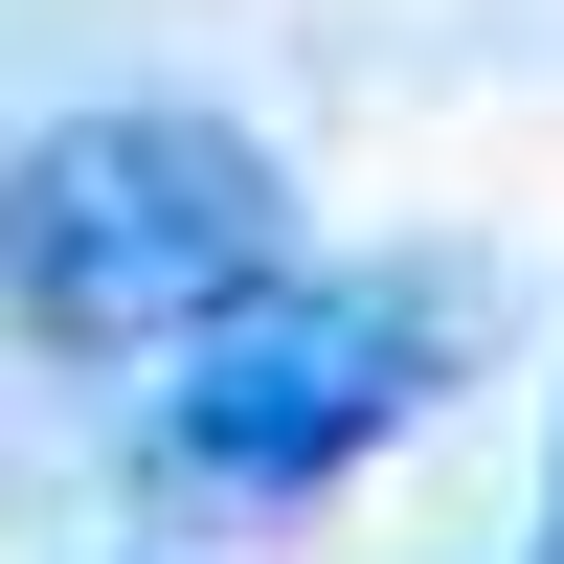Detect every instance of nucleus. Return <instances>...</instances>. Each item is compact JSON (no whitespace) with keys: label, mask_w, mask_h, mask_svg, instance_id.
<instances>
[{"label":"nucleus","mask_w":564,"mask_h":564,"mask_svg":"<svg viewBox=\"0 0 564 564\" xmlns=\"http://www.w3.org/2000/svg\"><path fill=\"white\" fill-rule=\"evenodd\" d=\"M249 271H294V159L181 90H90V113L0 135V316L45 361H181Z\"/></svg>","instance_id":"nucleus-1"},{"label":"nucleus","mask_w":564,"mask_h":564,"mask_svg":"<svg viewBox=\"0 0 564 564\" xmlns=\"http://www.w3.org/2000/svg\"><path fill=\"white\" fill-rule=\"evenodd\" d=\"M430 406H452V271H249V294L159 361L135 452H159V497L316 520V497L384 475Z\"/></svg>","instance_id":"nucleus-2"},{"label":"nucleus","mask_w":564,"mask_h":564,"mask_svg":"<svg viewBox=\"0 0 564 564\" xmlns=\"http://www.w3.org/2000/svg\"><path fill=\"white\" fill-rule=\"evenodd\" d=\"M520 564H564V452H542V542H520Z\"/></svg>","instance_id":"nucleus-3"},{"label":"nucleus","mask_w":564,"mask_h":564,"mask_svg":"<svg viewBox=\"0 0 564 564\" xmlns=\"http://www.w3.org/2000/svg\"><path fill=\"white\" fill-rule=\"evenodd\" d=\"M90 564H159V542H90Z\"/></svg>","instance_id":"nucleus-4"}]
</instances>
